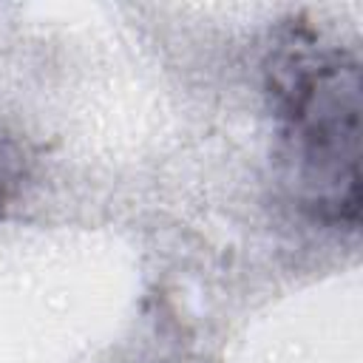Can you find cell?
I'll return each mask as SVG.
<instances>
[{"instance_id": "6da1fadb", "label": "cell", "mask_w": 363, "mask_h": 363, "mask_svg": "<svg viewBox=\"0 0 363 363\" xmlns=\"http://www.w3.org/2000/svg\"><path fill=\"white\" fill-rule=\"evenodd\" d=\"M267 77L298 204L323 224L354 227L360 213L357 57L301 26L275 45Z\"/></svg>"}, {"instance_id": "7a4b0ae2", "label": "cell", "mask_w": 363, "mask_h": 363, "mask_svg": "<svg viewBox=\"0 0 363 363\" xmlns=\"http://www.w3.org/2000/svg\"><path fill=\"white\" fill-rule=\"evenodd\" d=\"M14 153L0 142V196H3V190L11 184V179H14Z\"/></svg>"}]
</instances>
